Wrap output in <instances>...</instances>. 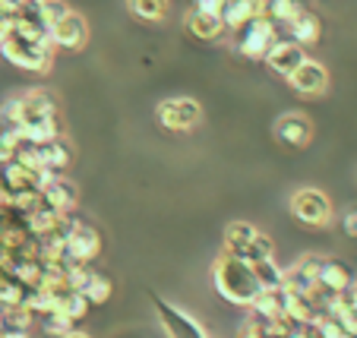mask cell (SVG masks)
Segmentation results:
<instances>
[{
    "instance_id": "obj_6",
    "label": "cell",
    "mask_w": 357,
    "mask_h": 338,
    "mask_svg": "<svg viewBox=\"0 0 357 338\" xmlns=\"http://www.w3.org/2000/svg\"><path fill=\"white\" fill-rule=\"evenodd\" d=\"M155 117L158 123H162L165 130H174V133H187V130H193L196 123L202 121V108L196 98H187V95H174V98H165V102H158L155 108Z\"/></svg>"
},
{
    "instance_id": "obj_11",
    "label": "cell",
    "mask_w": 357,
    "mask_h": 338,
    "mask_svg": "<svg viewBox=\"0 0 357 338\" xmlns=\"http://www.w3.org/2000/svg\"><path fill=\"white\" fill-rule=\"evenodd\" d=\"M263 61H266V67H269L275 76L288 79V76L294 73L303 61H307V47L294 45V41H288V38H278L275 45L269 47V54H266Z\"/></svg>"
},
{
    "instance_id": "obj_4",
    "label": "cell",
    "mask_w": 357,
    "mask_h": 338,
    "mask_svg": "<svg viewBox=\"0 0 357 338\" xmlns=\"http://www.w3.org/2000/svg\"><path fill=\"white\" fill-rule=\"evenodd\" d=\"M288 209H291V215L301 224H307V228H326V224L332 222V203L323 190H317V187H301L294 197H291Z\"/></svg>"
},
{
    "instance_id": "obj_31",
    "label": "cell",
    "mask_w": 357,
    "mask_h": 338,
    "mask_svg": "<svg viewBox=\"0 0 357 338\" xmlns=\"http://www.w3.org/2000/svg\"><path fill=\"white\" fill-rule=\"evenodd\" d=\"M0 338H29L26 329H0Z\"/></svg>"
},
{
    "instance_id": "obj_5",
    "label": "cell",
    "mask_w": 357,
    "mask_h": 338,
    "mask_svg": "<svg viewBox=\"0 0 357 338\" xmlns=\"http://www.w3.org/2000/svg\"><path fill=\"white\" fill-rule=\"evenodd\" d=\"M278 38H282V32H278L275 22H272L269 16L257 13L250 22L241 26V41H237V47H241V54L253 57V61H263Z\"/></svg>"
},
{
    "instance_id": "obj_22",
    "label": "cell",
    "mask_w": 357,
    "mask_h": 338,
    "mask_svg": "<svg viewBox=\"0 0 357 338\" xmlns=\"http://www.w3.org/2000/svg\"><path fill=\"white\" fill-rule=\"evenodd\" d=\"M301 10H303L301 0H263V16H269L278 29H282L284 22L294 20Z\"/></svg>"
},
{
    "instance_id": "obj_29",
    "label": "cell",
    "mask_w": 357,
    "mask_h": 338,
    "mask_svg": "<svg viewBox=\"0 0 357 338\" xmlns=\"http://www.w3.org/2000/svg\"><path fill=\"white\" fill-rule=\"evenodd\" d=\"M342 228H344V234H348V237H357V209L354 212H344Z\"/></svg>"
},
{
    "instance_id": "obj_13",
    "label": "cell",
    "mask_w": 357,
    "mask_h": 338,
    "mask_svg": "<svg viewBox=\"0 0 357 338\" xmlns=\"http://www.w3.org/2000/svg\"><path fill=\"white\" fill-rule=\"evenodd\" d=\"M319 266H323V256H303L284 272V288L294 294H317L319 282Z\"/></svg>"
},
{
    "instance_id": "obj_25",
    "label": "cell",
    "mask_w": 357,
    "mask_h": 338,
    "mask_svg": "<svg viewBox=\"0 0 357 338\" xmlns=\"http://www.w3.org/2000/svg\"><path fill=\"white\" fill-rule=\"evenodd\" d=\"M82 294L89 298V304L92 307H98V304H105V300L111 298V278H105V275H95L92 272V278H89V284L82 288Z\"/></svg>"
},
{
    "instance_id": "obj_24",
    "label": "cell",
    "mask_w": 357,
    "mask_h": 338,
    "mask_svg": "<svg viewBox=\"0 0 357 338\" xmlns=\"http://www.w3.org/2000/svg\"><path fill=\"white\" fill-rule=\"evenodd\" d=\"M89 298L82 291H63V298H61V313H67L70 319H82L89 313Z\"/></svg>"
},
{
    "instance_id": "obj_19",
    "label": "cell",
    "mask_w": 357,
    "mask_h": 338,
    "mask_svg": "<svg viewBox=\"0 0 357 338\" xmlns=\"http://www.w3.org/2000/svg\"><path fill=\"white\" fill-rule=\"evenodd\" d=\"M275 136L284 146H307L313 136V123L303 114H282L275 121Z\"/></svg>"
},
{
    "instance_id": "obj_1",
    "label": "cell",
    "mask_w": 357,
    "mask_h": 338,
    "mask_svg": "<svg viewBox=\"0 0 357 338\" xmlns=\"http://www.w3.org/2000/svg\"><path fill=\"white\" fill-rule=\"evenodd\" d=\"M212 284H215L218 298L234 307H250L263 294V284H259L257 272L250 269V263L231 256L228 250L222 256H215V263H212Z\"/></svg>"
},
{
    "instance_id": "obj_18",
    "label": "cell",
    "mask_w": 357,
    "mask_h": 338,
    "mask_svg": "<svg viewBox=\"0 0 357 338\" xmlns=\"http://www.w3.org/2000/svg\"><path fill=\"white\" fill-rule=\"evenodd\" d=\"M317 282H319V288H323V291L342 294V291H348V284L354 282V272H351V266L342 263V259H323Z\"/></svg>"
},
{
    "instance_id": "obj_16",
    "label": "cell",
    "mask_w": 357,
    "mask_h": 338,
    "mask_svg": "<svg viewBox=\"0 0 357 338\" xmlns=\"http://www.w3.org/2000/svg\"><path fill=\"white\" fill-rule=\"evenodd\" d=\"M183 26H187V32L193 35V38H199V41H218L225 32H228L218 13H206V10H196V7L187 13Z\"/></svg>"
},
{
    "instance_id": "obj_28",
    "label": "cell",
    "mask_w": 357,
    "mask_h": 338,
    "mask_svg": "<svg viewBox=\"0 0 357 338\" xmlns=\"http://www.w3.org/2000/svg\"><path fill=\"white\" fill-rule=\"evenodd\" d=\"M196 10H206V13H222L225 0H193Z\"/></svg>"
},
{
    "instance_id": "obj_10",
    "label": "cell",
    "mask_w": 357,
    "mask_h": 338,
    "mask_svg": "<svg viewBox=\"0 0 357 338\" xmlns=\"http://www.w3.org/2000/svg\"><path fill=\"white\" fill-rule=\"evenodd\" d=\"M288 86L294 89L297 95H303V98H317V95H323L326 89H329V73H326L323 63L307 57V61L288 76Z\"/></svg>"
},
{
    "instance_id": "obj_21",
    "label": "cell",
    "mask_w": 357,
    "mask_h": 338,
    "mask_svg": "<svg viewBox=\"0 0 357 338\" xmlns=\"http://www.w3.org/2000/svg\"><path fill=\"white\" fill-rule=\"evenodd\" d=\"M127 7L142 22H162L171 10V0H127Z\"/></svg>"
},
{
    "instance_id": "obj_26",
    "label": "cell",
    "mask_w": 357,
    "mask_h": 338,
    "mask_svg": "<svg viewBox=\"0 0 357 338\" xmlns=\"http://www.w3.org/2000/svg\"><path fill=\"white\" fill-rule=\"evenodd\" d=\"M73 329H76V319H70L67 313H61V310H54V313H47L45 316V335H51V338H63Z\"/></svg>"
},
{
    "instance_id": "obj_15",
    "label": "cell",
    "mask_w": 357,
    "mask_h": 338,
    "mask_svg": "<svg viewBox=\"0 0 357 338\" xmlns=\"http://www.w3.org/2000/svg\"><path fill=\"white\" fill-rule=\"evenodd\" d=\"M41 203L51 206V209H57L61 215H67V212L76 209V203H79V190H76V183L70 180V177H54L51 183H45L41 187Z\"/></svg>"
},
{
    "instance_id": "obj_12",
    "label": "cell",
    "mask_w": 357,
    "mask_h": 338,
    "mask_svg": "<svg viewBox=\"0 0 357 338\" xmlns=\"http://www.w3.org/2000/svg\"><path fill=\"white\" fill-rule=\"evenodd\" d=\"M51 41H54V47H61V51H79L89 41V22L82 20L79 13L70 10L61 22L51 26Z\"/></svg>"
},
{
    "instance_id": "obj_9",
    "label": "cell",
    "mask_w": 357,
    "mask_h": 338,
    "mask_svg": "<svg viewBox=\"0 0 357 338\" xmlns=\"http://www.w3.org/2000/svg\"><path fill=\"white\" fill-rule=\"evenodd\" d=\"M16 98H20V123L16 127H32V123L57 117V102L45 89H32V92H22Z\"/></svg>"
},
{
    "instance_id": "obj_3",
    "label": "cell",
    "mask_w": 357,
    "mask_h": 338,
    "mask_svg": "<svg viewBox=\"0 0 357 338\" xmlns=\"http://www.w3.org/2000/svg\"><path fill=\"white\" fill-rule=\"evenodd\" d=\"M225 250L231 256L243 259V263H257V259H269L275 253L272 240L259 228H253L250 222H231L225 228Z\"/></svg>"
},
{
    "instance_id": "obj_32",
    "label": "cell",
    "mask_w": 357,
    "mask_h": 338,
    "mask_svg": "<svg viewBox=\"0 0 357 338\" xmlns=\"http://www.w3.org/2000/svg\"><path fill=\"white\" fill-rule=\"evenodd\" d=\"M63 338H92V335H86V332H76V329H73V332H67Z\"/></svg>"
},
{
    "instance_id": "obj_7",
    "label": "cell",
    "mask_w": 357,
    "mask_h": 338,
    "mask_svg": "<svg viewBox=\"0 0 357 338\" xmlns=\"http://www.w3.org/2000/svg\"><path fill=\"white\" fill-rule=\"evenodd\" d=\"M152 304H155L158 319H162V325H165V332H168V338H209V335H206V329H202V325L196 323V319L190 316L187 310L174 307L171 300L155 298V294H152Z\"/></svg>"
},
{
    "instance_id": "obj_23",
    "label": "cell",
    "mask_w": 357,
    "mask_h": 338,
    "mask_svg": "<svg viewBox=\"0 0 357 338\" xmlns=\"http://www.w3.org/2000/svg\"><path fill=\"white\" fill-rule=\"evenodd\" d=\"M250 269L257 272L259 284H263V291H278L284 288V272L275 266V259H257V263H250Z\"/></svg>"
},
{
    "instance_id": "obj_27",
    "label": "cell",
    "mask_w": 357,
    "mask_h": 338,
    "mask_svg": "<svg viewBox=\"0 0 357 338\" xmlns=\"http://www.w3.org/2000/svg\"><path fill=\"white\" fill-rule=\"evenodd\" d=\"M67 13H70V7L63 3V0H41V16H45L47 26H54V22H61Z\"/></svg>"
},
{
    "instance_id": "obj_14",
    "label": "cell",
    "mask_w": 357,
    "mask_h": 338,
    "mask_svg": "<svg viewBox=\"0 0 357 338\" xmlns=\"http://www.w3.org/2000/svg\"><path fill=\"white\" fill-rule=\"evenodd\" d=\"M278 32H282V38L294 41V45L310 47V45H317V41H319L323 22H319V16H317V13H310V10H301V13H297L291 22H284V26L278 29Z\"/></svg>"
},
{
    "instance_id": "obj_17",
    "label": "cell",
    "mask_w": 357,
    "mask_h": 338,
    "mask_svg": "<svg viewBox=\"0 0 357 338\" xmlns=\"http://www.w3.org/2000/svg\"><path fill=\"white\" fill-rule=\"evenodd\" d=\"M38 164L45 171H54V174H63V171L73 164V149H70V142L63 136L51 142H41L38 146Z\"/></svg>"
},
{
    "instance_id": "obj_2",
    "label": "cell",
    "mask_w": 357,
    "mask_h": 338,
    "mask_svg": "<svg viewBox=\"0 0 357 338\" xmlns=\"http://www.w3.org/2000/svg\"><path fill=\"white\" fill-rule=\"evenodd\" d=\"M0 54L20 70L47 73V70H51V61H54V45L35 41V38H29V35H22L20 29H10V32L0 38Z\"/></svg>"
},
{
    "instance_id": "obj_20",
    "label": "cell",
    "mask_w": 357,
    "mask_h": 338,
    "mask_svg": "<svg viewBox=\"0 0 357 338\" xmlns=\"http://www.w3.org/2000/svg\"><path fill=\"white\" fill-rule=\"evenodd\" d=\"M257 13H263V0H225L222 7V22L225 29H241L243 22H250Z\"/></svg>"
},
{
    "instance_id": "obj_8",
    "label": "cell",
    "mask_w": 357,
    "mask_h": 338,
    "mask_svg": "<svg viewBox=\"0 0 357 338\" xmlns=\"http://www.w3.org/2000/svg\"><path fill=\"white\" fill-rule=\"evenodd\" d=\"M98 250H101V237L92 224H86V222L70 224L67 253H63V259H70V263H92V259L98 256Z\"/></svg>"
},
{
    "instance_id": "obj_30",
    "label": "cell",
    "mask_w": 357,
    "mask_h": 338,
    "mask_svg": "<svg viewBox=\"0 0 357 338\" xmlns=\"http://www.w3.org/2000/svg\"><path fill=\"white\" fill-rule=\"evenodd\" d=\"M342 300H344V304L351 307V310L357 313V278H354V282L348 284V291H342Z\"/></svg>"
}]
</instances>
